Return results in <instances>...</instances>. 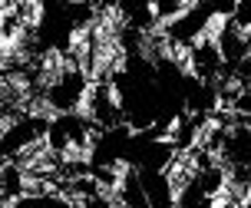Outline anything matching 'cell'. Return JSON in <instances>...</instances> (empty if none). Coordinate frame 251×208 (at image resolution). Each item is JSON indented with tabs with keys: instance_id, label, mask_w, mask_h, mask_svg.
I'll use <instances>...</instances> for the list:
<instances>
[{
	"instance_id": "cell-1",
	"label": "cell",
	"mask_w": 251,
	"mask_h": 208,
	"mask_svg": "<svg viewBox=\"0 0 251 208\" xmlns=\"http://www.w3.org/2000/svg\"><path fill=\"white\" fill-rule=\"evenodd\" d=\"M3 123H7V112L0 109V132H3Z\"/></svg>"
}]
</instances>
